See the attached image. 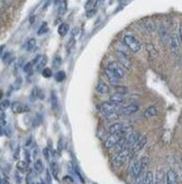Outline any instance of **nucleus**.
I'll list each match as a JSON object with an SVG mask.
<instances>
[{"label":"nucleus","mask_w":182,"mask_h":184,"mask_svg":"<svg viewBox=\"0 0 182 184\" xmlns=\"http://www.w3.org/2000/svg\"><path fill=\"white\" fill-rule=\"evenodd\" d=\"M129 157H130V148H126V149L119 151V153L114 157V159H112V165L115 167L123 166Z\"/></svg>","instance_id":"obj_1"},{"label":"nucleus","mask_w":182,"mask_h":184,"mask_svg":"<svg viewBox=\"0 0 182 184\" xmlns=\"http://www.w3.org/2000/svg\"><path fill=\"white\" fill-rule=\"evenodd\" d=\"M124 43L128 46V49L130 51L135 52V53H137V52H140V50H142V44H140V42L135 36H133V35H125V37H124Z\"/></svg>","instance_id":"obj_2"},{"label":"nucleus","mask_w":182,"mask_h":184,"mask_svg":"<svg viewBox=\"0 0 182 184\" xmlns=\"http://www.w3.org/2000/svg\"><path fill=\"white\" fill-rule=\"evenodd\" d=\"M108 69H110L111 71H114L116 75H117L121 79H124L126 77V72H125V69L119 62H116V61H110L108 63Z\"/></svg>","instance_id":"obj_3"},{"label":"nucleus","mask_w":182,"mask_h":184,"mask_svg":"<svg viewBox=\"0 0 182 184\" xmlns=\"http://www.w3.org/2000/svg\"><path fill=\"white\" fill-rule=\"evenodd\" d=\"M98 108L104 115H107V114H110V113H116L117 112V105L112 104L111 102L101 103Z\"/></svg>","instance_id":"obj_4"},{"label":"nucleus","mask_w":182,"mask_h":184,"mask_svg":"<svg viewBox=\"0 0 182 184\" xmlns=\"http://www.w3.org/2000/svg\"><path fill=\"white\" fill-rule=\"evenodd\" d=\"M144 171V167L143 165H142V161L140 160H134L130 164V166H129V172H130V174H132L134 177H138V176L143 173Z\"/></svg>","instance_id":"obj_5"},{"label":"nucleus","mask_w":182,"mask_h":184,"mask_svg":"<svg viewBox=\"0 0 182 184\" xmlns=\"http://www.w3.org/2000/svg\"><path fill=\"white\" fill-rule=\"evenodd\" d=\"M147 144V136L143 134V136H140V138L137 140V142L130 148V156H134L136 153H138L140 150H142L144 147H145V145Z\"/></svg>","instance_id":"obj_6"},{"label":"nucleus","mask_w":182,"mask_h":184,"mask_svg":"<svg viewBox=\"0 0 182 184\" xmlns=\"http://www.w3.org/2000/svg\"><path fill=\"white\" fill-rule=\"evenodd\" d=\"M121 138L118 136V134H109V136L106 138V140H105V147H106L107 149L116 147L118 145V142L121 141Z\"/></svg>","instance_id":"obj_7"},{"label":"nucleus","mask_w":182,"mask_h":184,"mask_svg":"<svg viewBox=\"0 0 182 184\" xmlns=\"http://www.w3.org/2000/svg\"><path fill=\"white\" fill-rule=\"evenodd\" d=\"M180 43H181V41H180L179 35H177V34H172L171 36H170V41H169V45H170V50H171V52H173V53H177V52L179 51V49H180Z\"/></svg>","instance_id":"obj_8"},{"label":"nucleus","mask_w":182,"mask_h":184,"mask_svg":"<svg viewBox=\"0 0 182 184\" xmlns=\"http://www.w3.org/2000/svg\"><path fill=\"white\" fill-rule=\"evenodd\" d=\"M116 54H117V58H118V60H119V63L123 66L124 69H126V70H129V71L132 70L133 65H132V62H130L129 58L127 57V55H125V54L121 53V52H116Z\"/></svg>","instance_id":"obj_9"},{"label":"nucleus","mask_w":182,"mask_h":184,"mask_svg":"<svg viewBox=\"0 0 182 184\" xmlns=\"http://www.w3.org/2000/svg\"><path fill=\"white\" fill-rule=\"evenodd\" d=\"M138 110H140V106L137 104H135V103H132V104L125 105L124 108H121L119 113L123 114V115H130V114L136 113Z\"/></svg>","instance_id":"obj_10"},{"label":"nucleus","mask_w":182,"mask_h":184,"mask_svg":"<svg viewBox=\"0 0 182 184\" xmlns=\"http://www.w3.org/2000/svg\"><path fill=\"white\" fill-rule=\"evenodd\" d=\"M104 72H105V75H106L107 79L109 80L111 85L117 86L118 84H119V81H121V78H119V77H118L117 75L114 72V71H111L110 69L107 68V69H105V70H104Z\"/></svg>","instance_id":"obj_11"},{"label":"nucleus","mask_w":182,"mask_h":184,"mask_svg":"<svg viewBox=\"0 0 182 184\" xmlns=\"http://www.w3.org/2000/svg\"><path fill=\"white\" fill-rule=\"evenodd\" d=\"M140 138V134L137 132V131H133V132H130L128 134V136L126 137V145L128 148H132L133 146H134L136 142H137V140Z\"/></svg>","instance_id":"obj_12"},{"label":"nucleus","mask_w":182,"mask_h":184,"mask_svg":"<svg viewBox=\"0 0 182 184\" xmlns=\"http://www.w3.org/2000/svg\"><path fill=\"white\" fill-rule=\"evenodd\" d=\"M109 102H111L112 104L118 106V105L124 104V103L126 102V98H125V95H123V94L114 93L109 96Z\"/></svg>","instance_id":"obj_13"},{"label":"nucleus","mask_w":182,"mask_h":184,"mask_svg":"<svg viewBox=\"0 0 182 184\" xmlns=\"http://www.w3.org/2000/svg\"><path fill=\"white\" fill-rule=\"evenodd\" d=\"M166 184H179L177 173L173 170H169L166 172Z\"/></svg>","instance_id":"obj_14"},{"label":"nucleus","mask_w":182,"mask_h":184,"mask_svg":"<svg viewBox=\"0 0 182 184\" xmlns=\"http://www.w3.org/2000/svg\"><path fill=\"white\" fill-rule=\"evenodd\" d=\"M155 184H166V174H164L162 168L157 170L155 175Z\"/></svg>","instance_id":"obj_15"},{"label":"nucleus","mask_w":182,"mask_h":184,"mask_svg":"<svg viewBox=\"0 0 182 184\" xmlns=\"http://www.w3.org/2000/svg\"><path fill=\"white\" fill-rule=\"evenodd\" d=\"M115 48H116V52H121V53L125 54V55H127V57L129 55V51H130V50H129L128 46H127L125 43L117 42V43H116Z\"/></svg>","instance_id":"obj_16"},{"label":"nucleus","mask_w":182,"mask_h":184,"mask_svg":"<svg viewBox=\"0 0 182 184\" xmlns=\"http://www.w3.org/2000/svg\"><path fill=\"white\" fill-rule=\"evenodd\" d=\"M11 111H12L14 113H22L24 111H26V112L29 111V108H28L27 106H22L19 102H14L11 104Z\"/></svg>","instance_id":"obj_17"},{"label":"nucleus","mask_w":182,"mask_h":184,"mask_svg":"<svg viewBox=\"0 0 182 184\" xmlns=\"http://www.w3.org/2000/svg\"><path fill=\"white\" fill-rule=\"evenodd\" d=\"M156 115H157V108L155 105H151L144 112V116H145L146 119H150V118H153V116H156Z\"/></svg>","instance_id":"obj_18"},{"label":"nucleus","mask_w":182,"mask_h":184,"mask_svg":"<svg viewBox=\"0 0 182 184\" xmlns=\"http://www.w3.org/2000/svg\"><path fill=\"white\" fill-rule=\"evenodd\" d=\"M96 89H97V92H98L99 94H101V95H105V94H109L110 89L109 87H108V85H106L104 81H99L98 85H97V87H96Z\"/></svg>","instance_id":"obj_19"},{"label":"nucleus","mask_w":182,"mask_h":184,"mask_svg":"<svg viewBox=\"0 0 182 184\" xmlns=\"http://www.w3.org/2000/svg\"><path fill=\"white\" fill-rule=\"evenodd\" d=\"M146 50H147L149 55L152 59H156V58L159 57V52H157V50L155 49V46L153 45L152 43H147V44H146Z\"/></svg>","instance_id":"obj_20"},{"label":"nucleus","mask_w":182,"mask_h":184,"mask_svg":"<svg viewBox=\"0 0 182 184\" xmlns=\"http://www.w3.org/2000/svg\"><path fill=\"white\" fill-rule=\"evenodd\" d=\"M159 34H160L161 40H162L164 43H166V42H169V41H170V36H169L168 29H166L163 25L161 26L160 29H159Z\"/></svg>","instance_id":"obj_21"},{"label":"nucleus","mask_w":182,"mask_h":184,"mask_svg":"<svg viewBox=\"0 0 182 184\" xmlns=\"http://www.w3.org/2000/svg\"><path fill=\"white\" fill-rule=\"evenodd\" d=\"M51 105H52L53 111H55V112L59 111V99H57V96H56V94L54 92L52 93V97H51Z\"/></svg>","instance_id":"obj_22"},{"label":"nucleus","mask_w":182,"mask_h":184,"mask_svg":"<svg viewBox=\"0 0 182 184\" xmlns=\"http://www.w3.org/2000/svg\"><path fill=\"white\" fill-rule=\"evenodd\" d=\"M145 184H155V176L151 171L145 173Z\"/></svg>","instance_id":"obj_23"},{"label":"nucleus","mask_w":182,"mask_h":184,"mask_svg":"<svg viewBox=\"0 0 182 184\" xmlns=\"http://www.w3.org/2000/svg\"><path fill=\"white\" fill-rule=\"evenodd\" d=\"M34 170L36 173H42L43 170H44V164H43L42 159H36L35 163H34Z\"/></svg>","instance_id":"obj_24"},{"label":"nucleus","mask_w":182,"mask_h":184,"mask_svg":"<svg viewBox=\"0 0 182 184\" xmlns=\"http://www.w3.org/2000/svg\"><path fill=\"white\" fill-rule=\"evenodd\" d=\"M47 63V58L45 57V55H41L39 58L38 62H37V69L38 70H42V69H45V66Z\"/></svg>","instance_id":"obj_25"},{"label":"nucleus","mask_w":182,"mask_h":184,"mask_svg":"<svg viewBox=\"0 0 182 184\" xmlns=\"http://www.w3.org/2000/svg\"><path fill=\"white\" fill-rule=\"evenodd\" d=\"M16 167L18 171L25 172V171H27V168H28V161L27 160H19L18 163H17Z\"/></svg>","instance_id":"obj_26"},{"label":"nucleus","mask_w":182,"mask_h":184,"mask_svg":"<svg viewBox=\"0 0 182 184\" xmlns=\"http://www.w3.org/2000/svg\"><path fill=\"white\" fill-rule=\"evenodd\" d=\"M57 32H59V34L61 36H65L67 34V32H69V26L67 24H61L59 26V29H57Z\"/></svg>","instance_id":"obj_27"},{"label":"nucleus","mask_w":182,"mask_h":184,"mask_svg":"<svg viewBox=\"0 0 182 184\" xmlns=\"http://www.w3.org/2000/svg\"><path fill=\"white\" fill-rule=\"evenodd\" d=\"M144 26H145L146 31L150 32V33L155 31V24L153 23L152 20H145V22H144Z\"/></svg>","instance_id":"obj_28"},{"label":"nucleus","mask_w":182,"mask_h":184,"mask_svg":"<svg viewBox=\"0 0 182 184\" xmlns=\"http://www.w3.org/2000/svg\"><path fill=\"white\" fill-rule=\"evenodd\" d=\"M66 9H67V3L66 0H62V3H60V7H59V15H64L66 13Z\"/></svg>","instance_id":"obj_29"},{"label":"nucleus","mask_w":182,"mask_h":184,"mask_svg":"<svg viewBox=\"0 0 182 184\" xmlns=\"http://www.w3.org/2000/svg\"><path fill=\"white\" fill-rule=\"evenodd\" d=\"M115 93H118V94H123V95H125V94L128 93V88L126 87V86H121V85H117L115 86Z\"/></svg>","instance_id":"obj_30"},{"label":"nucleus","mask_w":182,"mask_h":184,"mask_svg":"<svg viewBox=\"0 0 182 184\" xmlns=\"http://www.w3.org/2000/svg\"><path fill=\"white\" fill-rule=\"evenodd\" d=\"M35 49H36V41L34 40V39H31V40L27 42V51L33 52Z\"/></svg>","instance_id":"obj_31"},{"label":"nucleus","mask_w":182,"mask_h":184,"mask_svg":"<svg viewBox=\"0 0 182 184\" xmlns=\"http://www.w3.org/2000/svg\"><path fill=\"white\" fill-rule=\"evenodd\" d=\"M98 3V0H87V3H86V9L88 10H91V9H95V6L97 5Z\"/></svg>","instance_id":"obj_32"},{"label":"nucleus","mask_w":182,"mask_h":184,"mask_svg":"<svg viewBox=\"0 0 182 184\" xmlns=\"http://www.w3.org/2000/svg\"><path fill=\"white\" fill-rule=\"evenodd\" d=\"M51 172L53 174V176L55 178H57V173H59V166L56 164L55 161H53L52 164H51Z\"/></svg>","instance_id":"obj_33"},{"label":"nucleus","mask_w":182,"mask_h":184,"mask_svg":"<svg viewBox=\"0 0 182 184\" xmlns=\"http://www.w3.org/2000/svg\"><path fill=\"white\" fill-rule=\"evenodd\" d=\"M34 180H35V174L33 173V171L27 173V175H26V183L27 184H33L34 183Z\"/></svg>","instance_id":"obj_34"},{"label":"nucleus","mask_w":182,"mask_h":184,"mask_svg":"<svg viewBox=\"0 0 182 184\" xmlns=\"http://www.w3.org/2000/svg\"><path fill=\"white\" fill-rule=\"evenodd\" d=\"M2 60L3 62L6 63H10L12 60H14V57H12V53L11 52H7L6 54H3L2 55Z\"/></svg>","instance_id":"obj_35"},{"label":"nucleus","mask_w":182,"mask_h":184,"mask_svg":"<svg viewBox=\"0 0 182 184\" xmlns=\"http://www.w3.org/2000/svg\"><path fill=\"white\" fill-rule=\"evenodd\" d=\"M65 79V72L64 71H57L55 74V80L56 81H59V82H61V81H63V80Z\"/></svg>","instance_id":"obj_36"},{"label":"nucleus","mask_w":182,"mask_h":184,"mask_svg":"<svg viewBox=\"0 0 182 184\" xmlns=\"http://www.w3.org/2000/svg\"><path fill=\"white\" fill-rule=\"evenodd\" d=\"M48 31V26H47V23H43L42 26L39 27L38 32H37V34L38 35H42V34H45L46 32Z\"/></svg>","instance_id":"obj_37"},{"label":"nucleus","mask_w":182,"mask_h":184,"mask_svg":"<svg viewBox=\"0 0 182 184\" xmlns=\"http://www.w3.org/2000/svg\"><path fill=\"white\" fill-rule=\"evenodd\" d=\"M33 62H27L24 67H22V69H24V71H25L26 74H31V72H33Z\"/></svg>","instance_id":"obj_38"},{"label":"nucleus","mask_w":182,"mask_h":184,"mask_svg":"<svg viewBox=\"0 0 182 184\" xmlns=\"http://www.w3.org/2000/svg\"><path fill=\"white\" fill-rule=\"evenodd\" d=\"M42 75L43 77H45V78H50L52 75H53V72H52V69L51 68H45L42 70Z\"/></svg>","instance_id":"obj_39"},{"label":"nucleus","mask_w":182,"mask_h":184,"mask_svg":"<svg viewBox=\"0 0 182 184\" xmlns=\"http://www.w3.org/2000/svg\"><path fill=\"white\" fill-rule=\"evenodd\" d=\"M135 184H145V174H140L138 177H136V181H135Z\"/></svg>","instance_id":"obj_40"},{"label":"nucleus","mask_w":182,"mask_h":184,"mask_svg":"<svg viewBox=\"0 0 182 184\" xmlns=\"http://www.w3.org/2000/svg\"><path fill=\"white\" fill-rule=\"evenodd\" d=\"M61 63H62V59H61V57H55L54 58V60H53V67L54 68H59L60 66H61Z\"/></svg>","instance_id":"obj_41"},{"label":"nucleus","mask_w":182,"mask_h":184,"mask_svg":"<svg viewBox=\"0 0 182 184\" xmlns=\"http://www.w3.org/2000/svg\"><path fill=\"white\" fill-rule=\"evenodd\" d=\"M38 93V89L37 88H34L33 92H32V95H31V101H35L37 97H39V94Z\"/></svg>","instance_id":"obj_42"},{"label":"nucleus","mask_w":182,"mask_h":184,"mask_svg":"<svg viewBox=\"0 0 182 184\" xmlns=\"http://www.w3.org/2000/svg\"><path fill=\"white\" fill-rule=\"evenodd\" d=\"M140 161H142V165H143L144 170H145L146 167H147V165H149V163H150V158L145 156V157H142V158H140Z\"/></svg>","instance_id":"obj_43"},{"label":"nucleus","mask_w":182,"mask_h":184,"mask_svg":"<svg viewBox=\"0 0 182 184\" xmlns=\"http://www.w3.org/2000/svg\"><path fill=\"white\" fill-rule=\"evenodd\" d=\"M118 113L116 112V113H110V114H107V115H105V118L108 120H114V119H118Z\"/></svg>","instance_id":"obj_44"},{"label":"nucleus","mask_w":182,"mask_h":184,"mask_svg":"<svg viewBox=\"0 0 182 184\" xmlns=\"http://www.w3.org/2000/svg\"><path fill=\"white\" fill-rule=\"evenodd\" d=\"M1 106H2V108H8V106H11L10 105V103H9V101L8 99H6V101H2V102H1Z\"/></svg>","instance_id":"obj_45"},{"label":"nucleus","mask_w":182,"mask_h":184,"mask_svg":"<svg viewBox=\"0 0 182 184\" xmlns=\"http://www.w3.org/2000/svg\"><path fill=\"white\" fill-rule=\"evenodd\" d=\"M46 180H47V184H52V178H51V172H50V170L46 171Z\"/></svg>","instance_id":"obj_46"},{"label":"nucleus","mask_w":182,"mask_h":184,"mask_svg":"<svg viewBox=\"0 0 182 184\" xmlns=\"http://www.w3.org/2000/svg\"><path fill=\"white\" fill-rule=\"evenodd\" d=\"M93 15H96V9H91V10H88L87 12V17L88 18H91Z\"/></svg>","instance_id":"obj_47"},{"label":"nucleus","mask_w":182,"mask_h":184,"mask_svg":"<svg viewBox=\"0 0 182 184\" xmlns=\"http://www.w3.org/2000/svg\"><path fill=\"white\" fill-rule=\"evenodd\" d=\"M24 58H19V60H18V61H17V67H24V66L25 65H22V63H24Z\"/></svg>","instance_id":"obj_48"},{"label":"nucleus","mask_w":182,"mask_h":184,"mask_svg":"<svg viewBox=\"0 0 182 184\" xmlns=\"http://www.w3.org/2000/svg\"><path fill=\"white\" fill-rule=\"evenodd\" d=\"M43 153H44L45 158L47 159V160H50V154H48V149H47V148H45V149L43 150Z\"/></svg>","instance_id":"obj_49"},{"label":"nucleus","mask_w":182,"mask_h":184,"mask_svg":"<svg viewBox=\"0 0 182 184\" xmlns=\"http://www.w3.org/2000/svg\"><path fill=\"white\" fill-rule=\"evenodd\" d=\"M34 122H35V124H34V125H35V127H37V125H38L41 122H42V119H39V115H36V118H35V121H34Z\"/></svg>","instance_id":"obj_50"},{"label":"nucleus","mask_w":182,"mask_h":184,"mask_svg":"<svg viewBox=\"0 0 182 184\" xmlns=\"http://www.w3.org/2000/svg\"><path fill=\"white\" fill-rule=\"evenodd\" d=\"M79 32H80V29H78V27H76V29H73V32H72L73 36H76V35H79Z\"/></svg>","instance_id":"obj_51"},{"label":"nucleus","mask_w":182,"mask_h":184,"mask_svg":"<svg viewBox=\"0 0 182 184\" xmlns=\"http://www.w3.org/2000/svg\"><path fill=\"white\" fill-rule=\"evenodd\" d=\"M179 37H180V41L182 42V24H180L179 26Z\"/></svg>","instance_id":"obj_52"},{"label":"nucleus","mask_w":182,"mask_h":184,"mask_svg":"<svg viewBox=\"0 0 182 184\" xmlns=\"http://www.w3.org/2000/svg\"><path fill=\"white\" fill-rule=\"evenodd\" d=\"M25 154H26V160H27L28 163H29V160H31V157H29V153H28L27 150H26Z\"/></svg>","instance_id":"obj_53"},{"label":"nucleus","mask_w":182,"mask_h":184,"mask_svg":"<svg viewBox=\"0 0 182 184\" xmlns=\"http://www.w3.org/2000/svg\"><path fill=\"white\" fill-rule=\"evenodd\" d=\"M1 184H9L8 180H6V178H2V180H1Z\"/></svg>","instance_id":"obj_54"},{"label":"nucleus","mask_w":182,"mask_h":184,"mask_svg":"<svg viewBox=\"0 0 182 184\" xmlns=\"http://www.w3.org/2000/svg\"><path fill=\"white\" fill-rule=\"evenodd\" d=\"M38 184H44V183H43V182H39V183Z\"/></svg>","instance_id":"obj_55"}]
</instances>
